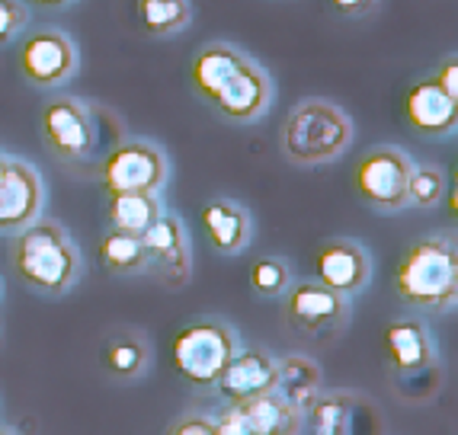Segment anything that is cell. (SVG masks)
<instances>
[{"instance_id":"5","label":"cell","mask_w":458,"mask_h":435,"mask_svg":"<svg viewBox=\"0 0 458 435\" xmlns=\"http://www.w3.org/2000/svg\"><path fill=\"white\" fill-rule=\"evenodd\" d=\"M234 352H237V339L228 323L196 321L176 333L174 365L183 381L196 384V388H212Z\"/></svg>"},{"instance_id":"13","label":"cell","mask_w":458,"mask_h":435,"mask_svg":"<svg viewBox=\"0 0 458 435\" xmlns=\"http://www.w3.org/2000/svg\"><path fill=\"white\" fill-rule=\"evenodd\" d=\"M276 384H279V368H276L273 356L263 349H241L231 356V362L212 388H218V394L231 406H244L276 390Z\"/></svg>"},{"instance_id":"30","label":"cell","mask_w":458,"mask_h":435,"mask_svg":"<svg viewBox=\"0 0 458 435\" xmlns=\"http://www.w3.org/2000/svg\"><path fill=\"white\" fill-rule=\"evenodd\" d=\"M215 435H257L250 426L244 422V416L237 413V406H231L228 413H225L222 420L215 422Z\"/></svg>"},{"instance_id":"26","label":"cell","mask_w":458,"mask_h":435,"mask_svg":"<svg viewBox=\"0 0 458 435\" xmlns=\"http://www.w3.org/2000/svg\"><path fill=\"white\" fill-rule=\"evenodd\" d=\"M314 435H346V397H327V400H314Z\"/></svg>"},{"instance_id":"35","label":"cell","mask_w":458,"mask_h":435,"mask_svg":"<svg viewBox=\"0 0 458 435\" xmlns=\"http://www.w3.org/2000/svg\"><path fill=\"white\" fill-rule=\"evenodd\" d=\"M0 435H7V432H0Z\"/></svg>"},{"instance_id":"9","label":"cell","mask_w":458,"mask_h":435,"mask_svg":"<svg viewBox=\"0 0 458 435\" xmlns=\"http://www.w3.org/2000/svg\"><path fill=\"white\" fill-rule=\"evenodd\" d=\"M411 157L401 147H372L356 167V189L372 208L397 212L407 205V176H411Z\"/></svg>"},{"instance_id":"2","label":"cell","mask_w":458,"mask_h":435,"mask_svg":"<svg viewBox=\"0 0 458 435\" xmlns=\"http://www.w3.org/2000/svg\"><path fill=\"white\" fill-rule=\"evenodd\" d=\"M10 266L30 289L42 295H62L81 279V253L62 224L36 218L23 230H16Z\"/></svg>"},{"instance_id":"19","label":"cell","mask_w":458,"mask_h":435,"mask_svg":"<svg viewBox=\"0 0 458 435\" xmlns=\"http://www.w3.org/2000/svg\"><path fill=\"white\" fill-rule=\"evenodd\" d=\"M103 365L119 381H135L151 365V346L141 333H115L103 346Z\"/></svg>"},{"instance_id":"15","label":"cell","mask_w":458,"mask_h":435,"mask_svg":"<svg viewBox=\"0 0 458 435\" xmlns=\"http://www.w3.org/2000/svg\"><path fill=\"white\" fill-rule=\"evenodd\" d=\"M404 119L413 131L429 138L452 135L458 122V100H452L436 77H423L407 90L404 96Z\"/></svg>"},{"instance_id":"24","label":"cell","mask_w":458,"mask_h":435,"mask_svg":"<svg viewBox=\"0 0 458 435\" xmlns=\"http://www.w3.org/2000/svg\"><path fill=\"white\" fill-rule=\"evenodd\" d=\"M445 196V173L439 167H429V163H420V167H411V176H407V205L417 208H433L439 205Z\"/></svg>"},{"instance_id":"29","label":"cell","mask_w":458,"mask_h":435,"mask_svg":"<svg viewBox=\"0 0 458 435\" xmlns=\"http://www.w3.org/2000/svg\"><path fill=\"white\" fill-rule=\"evenodd\" d=\"M436 84L443 87L452 100H458V58L455 54H449V58L439 64V71H436Z\"/></svg>"},{"instance_id":"20","label":"cell","mask_w":458,"mask_h":435,"mask_svg":"<svg viewBox=\"0 0 458 435\" xmlns=\"http://www.w3.org/2000/svg\"><path fill=\"white\" fill-rule=\"evenodd\" d=\"M276 368H279L276 390H283V397L292 406L308 410L318 400V390H321V368H318V362H311L308 356H289V359L276 362Z\"/></svg>"},{"instance_id":"27","label":"cell","mask_w":458,"mask_h":435,"mask_svg":"<svg viewBox=\"0 0 458 435\" xmlns=\"http://www.w3.org/2000/svg\"><path fill=\"white\" fill-rule=\"evenodd\" d=\"M30 23V10L23 0H0V48H7Z\"/></svg>"},{"instance_id":"23","label":"cell","mask_w":458,"mask_h":435,"mask_svg":"<svg viewBox=\"0 0 458 435\" xmlns=\"http://www.w3.org/2000/svg\"><path fill=\"white\" fill-rule=\"evenodd\" d=\"M138 23L148 36H176L183 32L192 20L190 0H135Z\"/></svg>"},{"instance_id":"34","label":"cell","mask_w":458,"mask_h":435,"mask_svg":"<svg viewBox=\"0 0 458 435\" xmlns=\"http://www.w3.org/2000/svg\"><path fill=\"white\" fill-rule=\"evenodd\" d=\"M0 291H4V282H0Z\"/></svg>"},{"instance_id":"7","label":"cell","mask_w":458,"mask_h":435,"mask_svg":"<svg viewBox=\"0 0 458 435\" xmlns=\"http://www.w3.org/2000/svg\"><path fill=\"white\" fill-rule=\"evenodd\" d=\"M38 125H42V138H46L48 151L58 161H84V157H90L93 145H97L93 109L87 103L74 100V96L46 103L42 115H38Z\"/></svg>"},{"instance_id":"31","label":"cell","mask_w":458,"mask_h":435,"mask_svg":"<svg viewBox=\"0 0 458 435\" xmlns=\"http://www.w3.org/2000/svg\"><path fill=\"white\" fill-rule=\"evenodd\" d=\"M330 7L344 16H366L378 7V0H330Z\"/></svg>"},{"instance_id":"6","label":"cell","mask_w":458,"mask_h":435,"mask_svg":"<svg viewBox=\"0 0 458 435\" xmlns=\"http://www.w3.org/2000/svg\"><path fill=\"white\" fill-rule=\"evenodd\" d=\"M103 189L113 192H148L157 196L167 183V157L151 141H119L109 147L103 161Z\"/></svg>"},{"instance_id":"1","label":"cell","mask_w":458,"mask_h":435,"mask_svg":"<svg viewBox=\"0 0 458 435\" xmlns=\"http://www.w3.org/2000/svg\"><path fill=\"white\" fill-rule=\"evenodd\" d=\"M190 84L215 113L237 125L257 122L273 103L267 68L228 42H208L192 54Z\"/></svg>"},{"instance_id":"3","label":"cell","mask_w":458,"mask_h":435,"mask_svg":"<svg viewBox=\"0 0 458 435\" xmlns=\"http://www.w3.org/2000/svg\"><path fill=\"white\" fill-rule=\"evenodd\" d=\"M394 291L397 298L413 307L443 311L455 305L458 295V256L455 247L443 237L417 240L401 256L394 269Z\"/></svg>"},{"instance_id":"10","label":"cell","mask_w":458,"mask_h":435,"mask_svg":"<svg viewBox=\"0 0 458 435\" xmlns=\"http://www.w3.org/2000/svg\"><path fill=\"white\" fill-rule=\"evenodd\" d=\"M350 317L346 295L321 282H298L285 291V321L305 336L340 333Z\"/></svg>"},{"instance_id":"32","label":"cell","mask_w":458,"mask_h":435,"mask_svg":"<svg viewBox=\"0 0 458 435\" xmlns=\"http://www.w3.org/2000/svg\"><path fill=\"white\" fill-rule=\"evenodd\" d=\"M36 7H48V10H62V7H71L74 0H32Z\"/></svg>"},{"instance_id":"18","label":"cell","mask_w":458,"mask_h":435,"mask_svg":"<svg viewBox=\"0 0 458 435\" xmlns=\"http://www.w3.org/2000/svg\"><path fill=\"white\" fill-rule=\"evenodd\" d=\"M237 413L257 435H298V426H301V410L292 406L285 397H279L276 390L237 406Z\"/></svg>"},{"instance_id":"28","label":"cell","mask_w":458,"mask_h":435,"mask_svg":"<svg viewBox=\"0 0 458 435\" xmlns=\"http://www.w3.org/2000/svg\"><path fill=\"white\" fill-rule=\"evenodd\" d=\"M170 435H215V420H208V416H183L180 422H174Z\"/></svg>"},{"instance_id":"21","label":"cell","mask_w":458,"mask_h":435,"mask_svg":"<svg viewBox=\"0 0 458 435\" xmlns=\"http://www.w3.org/2000/svg\"><path fill=\"white\" fill-rule=\"evenodd\" d=\"M161 212V199L148 196V192H113L109 196V222H113L115 230H125V234L141 237L157 222Z\"/></svg>"},{"instance_id":"25","label":"cell","mask_w":458,"mask_h":435,"mask_svg":"<svg viewBox=\"0 0 458 435\" xmlns=\"http://www.w3.org/2000/svg\"><path fill=\"white\" fill-rule=\"evenodd\" d=\"M292 285V272L279 256H263L250 266V289L260 298H283Z\"/></svg>"},{"instance_id":"17","label":"cell","mask_w":458,"mask_h":435,"mask_svg":"<svg viewBox=\"0 0 458 435\" xmlns=\"http://www.w3.org/2000/svg\"><path fill=\"white\" fill-rule=\"evenodd\" d=\"M202 228L218 253L231 256L250 244V214L231 199H215L202 208Z\"/></svg>"},{"instance_id":"8","label":"cell","mask_w":458,"mask_h":435,"mask_svg":"<svg viewBox=\"0 0 458 435\" xmlns=\"http://www.w3.org/2000/svg\"><path fill=\"white\" fill-rule=\"evenodd\" d=\"M77 68H81V52L74 38L62 29H36L20 46V74L38 90L62 87L77 74Z\"/></svg>"},{"instance_id":"33","label":"cell","mask_w":458,"mask_h":435,"mask_svg":"<svg viewBox=\"0 0 458 435\" xmlns=\"http://www.w3.org/2000/svg\"><path fill=\"white\" fill-rule=\"evenodd\" d=\"M0 163H4V154H0Z\"/></svg>"},{"instance_id":"22","label":"cell","mask_w":458,"mask_h":435,"mask_svg":"<svg viewBox=\"0 0 458 435\" xmlns=\"http://www.w3.org/2000/svg\"><path fill=\"white\" fill-rule=\"evenodd\" d=\"M99 263L106 266V272L113 275H138L148 269V253L141 237L125 234V230H109L99 240Z\"/></svg>"},{"instance_id":"4","label":"cell","mask_w":458,"mask_h":435,"mask_svg":"<svg viewBox=\"0 0 458 435\" xmlns=\"http://www.w3.org/2000/svg\"><path fill=\"white\" fill-rule=\"evenodd\" d=\"M283 154L298 167L336 161L352 141V119L330 100H301L283 125Z\"/></svg>"},{"instance_id":"12","label":"cell","mask_w":458,"mask_h":435,"mask_svg":"<svg viewBox=\"0 0 458 435\" xmlns=\"http://www.w3.org/2000/svg\"><path fill=\"white\" fill-rule=\"evenodd\" d=\"M141 244H145L148 253V269H157V275H161V282L167 289H183L190 282V237H186L183 222L176 214H157V222L141 234Z\"/></svg>"},{"instance_id":"16","label":"cell","mask_w":458,"mask_h":435,"mask_svg":"<svg viewBox=\"0 0 458 435\" xmlns=\"http://www.w3.org/2000/svg\"><path fill=\"white\" fill-rule=\"evenodd\" d=\"M385 352L394 372L413 374L433 365V339H429L427 327L417 321H394L385 330Z\"/></svg>"},{"instance_id":"14","label":"cell","mask_w":458,"mask_h":435,"mask_svg":"<svg viewBox=\"0 0 458 435\" xmlns=\"http://www.w3.org/2000/svg\"><path fill=\"white\" fill-rule=\"evenodd\" d=\"M314 272H318L321 285L350 298V295L366 289L369 282V253L356 240H346V237L327 240L314 256Z\"/></svg>"},{"instance_id":"11","label":"cell","mask_w":458,"mask_h":435,"mask_svg":"<svg viewBox=\"0 0 458 435\" xmlns=\"http://www.w3.org/2000/svg\"><path fill=\"white\" fill-rule=\"evenodd\" d=\"M42 176L20 157L0 163V234H16L42 212Z\"/></svg>"}]
</instances>
